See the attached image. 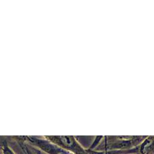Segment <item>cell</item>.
<instances>
[{
	"mask_svg": "<svg viewBox=\"0 0 154 154\" xmlns=\"http://www.w3.org/2000/svg\"><path fill=\"white\" fill-rule=\"evenodd\" d=\"M147 135L103 136L97 146V151L128 150L139 146Z\"/></svg>",
	"mask_w": 154,
	"mask_h": 154,
	"instance_id": "obj_1",
	"label": "cell"
},
{
	"mask_svg": "<svg viewBox=\"0 0 154 154\" xmlns=\"http://www.w3.org/2000/svg\"><path fill=\"white\" fill-rule=\"evenodd\" d=\"M25 152H26V154H37V153H36L34 152H33V151H32V150L28 149V147H26V149H25Z\"/></svg>",
	"mask_w": 154,
	"mask_h": 154,
	"instance_id": "obj_6",
	"label": "cell"
},
{
	"mask_svg": "<svg viewBox=\"0 0 154 154\" xmlns=\"http://www.w3.org/2000/svg\"><path fill=\"white\" fill-rule=\"evenodd\" d=\"M45 137L68 152L73 154H88L87 150L79 143L76 136L51 135L45 136Z\"/></svg>",
	"mask_w": 154,
	"mask_h": 154,
	"instance_id": "obj_2",
	"label": "cell"
},
{
	"mask_svg": "<svg viewBox=\"0 0 154 154\" xmlns=\"http://www.w3.org/2000/svg\"><path fill=\"white\" fill-rule=\"evenodd\" d=\"M28 140L31 144L38 148L46 154H66L68 152L46 138L40 139L34 137H29Z\"/></svg>",
	"mask_w": 154,
	"mask_h": 154,
	"instance_id": "obj_3",
	"label": "cell"
},
{
	"mask_svg": "<svg viewBox=\"0 0 154 154\" xmlns=\"http://www.w3.org/2000/svg\"><path fill=\"white\" fill-rule=\"evenodd\" d=\"M138 154H154V135H147L138 146Z\"/></svg>",
	"mask_w": 154,
	"mask_h": 154,
	"instance_id": "obj_4",
	"label": "cell"
},
{
	"mask_svg": "<svg viewBox=\"0 0 154 154\" xmlns=\"http://www.w3.org/2000/svg\"><path fill=\"white\" fill-rule=\"evenodd\" d=\"M2 153L3 154H15L13 150L8 147L7 144H5L2 147Z\"/></svg>",
	"mask_w": 154,
	"mask_h": 154,
	"instance_id": "obj_5",
	"label": "cell"
}]
</instances>
